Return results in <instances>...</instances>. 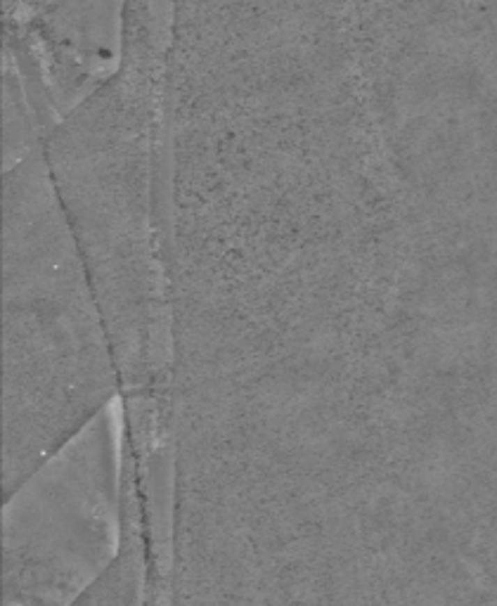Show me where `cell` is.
<instances>
[{"mask_svg": "<svg viewBox=\"0 0 497 606\" xmlns=\"http://www.w3.org/2000/svg\"><path fill=\"white\" fill-rule=\"evenodd\" d=\"M5 500V606H71L114 561L123 481L100 412Z\"/></svg>", "mask_w": 497, "mask_h": 606, "instance_id": "6da1fadb", "label": "cell"}]
</instances>
